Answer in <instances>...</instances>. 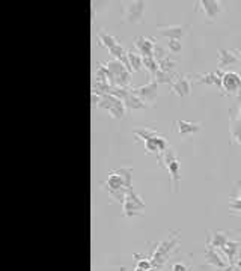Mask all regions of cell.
<instances>
[{"instance_id":"6da1fadb","label":"cell","mask_w":241,"mask_h":271,"mask_svg":"<svg viewBox=\"0 0 241 271\" xmlns=\"http://www.w3.org/2000/svg\"><path fill=\"white\" fill-rule=\"evenodd\" d=\"M169 169L171 174V181L174 185V191L178 193V185H180V160L175 155V151L172 146H167V150L163 152V167Z\"/></svg>"},{"instance_id":"7a4b0ae2","label":"cell","mask_w":241,"mask_h":271,"mask_svg":"<svg viewBox=\"0 0 241 271\" xmlns=\"http://www.w3.org/2000/svg\"><path fill=\"white\" fill-rule=\"evenodd\" d=\"M177 244H178V237H177V235H172V237L166 238L164 241H161V242L157 245V250L154 252V255L151 256L152 265L157 267V268H161V265L166 262L169 253H171V252L175 249Z\"/></svg>"},{"instance_id":"3957f363","label":"cell","mask_w":241,"mask_h":271,"mask_svg":"<svg viewBox=\"0 0 241 271\" xmlns=\"http://www.w3.org/2000/svg\"><path fill=\"white\" fill-rule=\"evenodd\" d=\"M220 89L225 90V95H241V76L232 71L223 72Z\"/></svg>"},{"instance_id":"277c9868","label":"cell","mask_w":241,"mask_h":271,"mask_svg":"<svg viewBox=\"0 0 241 271\" xmlns=\"http://www.w3.org/2000/svg\"><path fill=\"white\" fill-rule=\"evenodd\" d=\"M145 6L147 3L145 2H140V0H136V2H128L125 5V21L127 23H133V24H137L142 21V15H143V11H145Z\"/></svg>"},{"instance_id":"5b68a950","label":"cell","mask_w":241,"mask_h":271,"mask_svg":"<svg viewBox=\"0 0 241 271\" xmlns=\"http://www.w3.org/2000/svg\"><path fill=\"white\" fill-rule=\"evenodd\" d=\"M134 95H137L140 100L143 103H150L152 104L155 100H157V96H158V92H157V83L152 80L151 83L148 85H143V86H139V88H134Z\"/></svg>"},{"instance_id":"8992f818","label":"cell","mask_w":241,"mask_h":271,"mask_svg":"<svg viewBox=\"0 0 241 271\" xmlns=\"http://www.w3.org/2000/svg\"><path fill=\"white\" fill-rule=\"evenodd\" d=\"M188 30V24H184V26H167L163 28L160 26V30L157 32V35L169 38V39H181Z\"/></svg>"},{"instance_id":"52a82bcc","label":"cell","mask_w":241,"mask_h":271,"mask_svg":"<svg viewBox=\"0 0 241 271\" xmlns=\"http://www.w3.org/2000/svg\"><path fill=\"white\" fill-rule=\"evenodd\" d=\"M171 89L178 96H188L191 92V83L188 76H177L175 82L171 85Z\"/></svg>"},{"instance_id":"ba28073f","label":"cell","mask_w":241,"mask_h":271,"mask_svg":"<svg viewBox=\"0 0 241 271\" xmlns=\"http://www.w3.org/2000/svg\"><path fill=\"white\" fill-rule=\"evenodd\" d=\"M174 125L181 137H187L201 130V124H198V122H188V120H181V119H177L174 122Z\"/></svg>"},{"instance_id":"9c48e42d","label":"cell","mask_w":241,"mask_h":271,"mask_svg":"<svg viewBox=\"0 0 241 271\" xmlns=\"http://www.w3.org/2000/svg\"><path fill=\"white\" fill-rule=\"evenodd\" d=\"M154 45L155 42L150 38H145V36H137L134 39V47L139 50V55L143 58H148V56H154Z\"/></svg>"},{"instance_id":"30bf717a","label":"cell","mask_w":241,"mask_h":271,"mask_svg":"<svg viewBox=\"0 0 241 271\" xmlns=\"http://www.w3.org/2000/svg\"><path fill=\"white\" fill-rule=\"evenodd\" d=\"M195 77H198V83L201 85H217L222 88V77L223 72L222 71H211L208 74H195Z\"/></svg>"},{"instance_id":"8fae6325","label":"cell","mask_w":241,"mask_h":271,"mask_svg":"<svg viewBox=\"0 0 241 271\" xmlns=\"http://www.w3.org/2000/svg\"><path fill=\"white\" fill-rule=\"evenodd\" d=\"M198 5L199 6L196 8V11L201 8L208 18H214L222 12V5L219 2H214V0H201Z\"/></svg>"},{"instance_id":"7c38bea8","label":"cell","mask_w":241,"mask_h":271,"mask_svg":"<svg viewBox=\"0 0 241 271\" xmlns=\"http://www.w3.org/2000/svg\"><path fill=\"white\" fill-rule=\"evenodd\" d=\"M205 264L208 265H212V267H217V268H220V270H225L228 267V264L217 255V252L210 247V245H207V252H205Z\"/></svg>"},{"instance_id":"4fadbf2b","label":"cell","mask_w":241,"mask_h":271,"mask_svg":"<svg viewBox=\"0 0 241 271\" xmlns=\"http://www.w3.org/2000/svg\"><path fill=\"white\" fill-rule=\"evenodd\" d=\"M225 256L229 261V265H234L238 259V252H240V242L238 241H228L225 244V247L222 249Z\"/></svg>"},{"instance_id":"5bb4252c","label":"cell","mask_w":241,"mask_h":271,"mask_svg":"<svg viewBox=\"0 0 241 271\" xmlns=\"http://www.w3.org/2000/svg\"><path fill=\"white\" fill-rule=\"evenodd\" d=\"M237 60H238V58H237L232 52L226 50V48H219V63H217V69L222 71V69H225L228 65L235 63Z\"/></svg>"},{"instance_id":"9a60e30c","label":"cell","mask_w":241,"mask_h":271,"mask_svg":"<svg viewBox=\"0 0 241 271\" xmlns=\"http://www.w3.org/2000/svg\"><path fill=\"white\" fill-rule=\"evenodd\" d=\"M228 241H229V240H228L226 232L217 231V232H214L212 235H210L208 244H207V245H210V247H212V249H220V250H222Z\"/></svg>"},{"instance_id":"2e32d148","label":"cell","mask_w":241,"mask_h":271,"mask_svg":"<svg viewBox=\"0 0 241 271\" xmlns=\"http://www.w3.org/2000/svg\"><path fill=\"white\" fill-rule=\"evenodd\" d=\"M133 90H134V89H133ZM124 106H125V109H128V110H140V109H147V107H148V104L143 103L137 95H134V92H131V93L125 98V100H124Z\"/></svg>"},{"instance_id":"e0dca14e","label":"cell","mask_w":241,"mask_h":271,"mask_svg":"<svg viewBox=\"0 0 241 271\" xmlns=\"http://www.w3.org/2000/svg\"><path fill=\"white\" fill-rule=\"evenodd\" d=\"M174 79H177V74L175 72H164V71H161V69H158L157 72H155V76L152 77V80L158 85V83H163V85H169L171 86L175 80Z\"/></svg>"},{"instance_id":"ac0fdd59","label":"cell","mask_w":241,"mask_h":271,"mask_svg":"<svg viewBox=\"0 0 241 271\" xmlns=\"http://www.w3.org/2000/svg\"><path fill=\"white\" fill-rule=\"evenodd\" d=\"M231 139L234 143L241 145V119L231 116Z\"/></svg>"},{"instance_id":"d6986e66","label":"cell","mask_w":241,"mask_h":271,"mask_svg":"<svg viewBox=\"0 0 241 271\" xmlns=\"http://www.w3.org/2000/svg\"><path fill=\"white\" fill-rule=\"evenodd\" d=\"M139 210H142L131 198H125L124 202V215L125 217H136V215H142V212H139Z\"/></svg>"},{"instance_id":"ffe728a7","label":"cell","mask_w":241,"mask_h":271,"mask_svg":"<svg viewBox=\"0 0 241 271\" xmlns=\"http://www.w3.org/2000/svg\"><path fill=\"white\" fill-rule=\"evenodd\" d=\"M118 175H120L122 177V180H124V184H125V188L127 190H131L133 188V169H130V167H120V169H118V170H115Z\"/></svg>"},{"instance_id":"44dd1931","label":"cell","mask_w":241,"mask_h":271,"mask_svg":"<svg viewBox=\"0 0 241 271\" xmlns=\"http://www.w3.org/2000/svg\"><path fill=\"white\" fill-rule=\"evenodd\" d=\"M104 66L113 74V76L116 77V76H119V74H122L124 71H127V68L124 66V63L120 62V60H116V59H112V60H109V62H106L104 63Z\"/></svg>"},{"instance_id":"7402d4cb","label":"cell","mask_w":241,"mask_h":271,"mask_svg":"<svg viewBox=\"0 0 241 271\" xmlns=\"http://www.w3.org/2000/svg\"><path fill=\"white\" fill-rule=\"evenodd\" d=\"M134 136H136V140H143V142H147V140H151L157 136H160L155 130H150V128H137L134 130Z\"/></svg>"},{"instance_id":"603a6c76","label":"cell","mask_w":241,"mask_h":271,"mask_svg":"<svg viewBox=\"0 0 241 271\" xmlns=\"http://www.w3.org/2000/svg\"><path fill=\"white\" fill-rule=\"evenodd\" d=\"M127 55H128V60H130L131 69H133L134 72H139V71L142 69V66H143V58H142L139 53L133 52V50H128Z\"/></svg>"},{"instance_id":"cb8c5ba5","label":"cell","mask_w":241,"mask_h":271,"mask_svg":"<svg viewBox=\"0 0 241 271\" xmlns=\"http://www.w3.org/2000/svg\"><path fill=\"white\" fill-rule=\"evenodd\" d=\"M98 41H100V44L101 45H104L106 48H113L115 45H118L119 42H118V39L115 38V36H112V35H109V33H106V32H100L98 33Z\"/></svg>"},{"instance_id":"d4e9b609","label":"cell","mask_w":241,"mask_h":271,"mask_svg":"<svg viewBox=\"0 0 241 271\" xmlns=\"http://www.w3.org/2000/svg\"><path fill=\"white\" fill-rule=\"evenodd\" d=\"M131 72L128 71H124L122 74H119V76L115 77V86L118 88H130V83H131Z\"/></svg>"},{"instance_id":"484cf974","label":"cell","mask_w":241,"mask_h":271,"mask_svg":"<svg viewBox=\"0 0 241 271\" xmlns=\"http://www.w3.org/2000/svg\"><path fill=\"white\" fill-rule=\"evenodd\" d=\"M142 58H143V56H142ZM143 66L150 71V74H151V79L155 76V72L160 69V68H158V62L155 60V58H154V56L143 58Z\"/></svg>"},{"instance_id":"4316f807","label":"cell","mask_w":241,"mask_h":271,"mask_svg":"<svg viewBox=\"0 0 241 271\" xmlns=\"http://www.w3.org/2000/svg\"><path fill=\"white\" fill-rule=\"evenodd\" d=\"M175 60L172 59V55H169L167 58H164L163 60L158 62V68L164 72H174V68H175Z\"/></svg>"},{"instance_id":"83f0119b","label":"cell","mask_w":241,"mask_h":271,"mask_svg":"<svg viewBox=\"0 0 241 271\" xmlns=\"http://www.w3.org/2000/svg\"><path fill=\"white\" fill-rule=\"evenodd\" d=\"M109 53L112 55V58H113V59L120 60V59H122V58L127 55V50H125V48H124L122 45H120V44H118V45H115L113 48H110Z\"/></svg>"},{"instance_id":"f1b7e54d","label":"cell","mask_w":241,"mask_h":271,"mask_svg":"<svg viewBox=\"0 0 241 271\" xmlns=\"http://www.w3.org/2000/svg\"><path fill=\"white\" fill-rule=\"evenodd\" d=\"M167 56H169V52L166 50V48H163L160 44L155 42V45H154V58H155V60L160 62V60H163Z\"/></svg>"},{"instance_id":"f546056e","label":"cell","mask_w":241,"mask_h":271,"mask_svg":"<svg viewBox=\"0 0 241 271\" xmlns=\"http://www.w3.org/2000/svg\"><path fill=\"white\" fill-rule=\"evenodd\" d=\"M167 50L171 53H178L181 50V41L180 39H169L167 42Z\"/></svg>"},{"instance_id":"4dcf8cb0","label":"cell","mask_w":241,"mask_h":271,"mask_svg":"<svg viewBox=\"0 0 241 271\" xmlns=\"http://www.w3.org/2000/svg\"><path fill=\"white\" fill-rule=\"evenodd\" d=\"M172 271H188V268L184 264H175L172 267Z\"/></svg>"},{"instance_id":"1f68e13d","label":"cell","mask_w":241,"mask_h":271,"mask_svg":"<svg viewBox=\"0 0 241 271\" xmlns=\"http://www.w3.org/2000/svg\"><path fill=\"white\" fill-rule=\"evenodd\" d=\"M238 119H241V101H240V118Z\"/></svg>"}]
</instances>
